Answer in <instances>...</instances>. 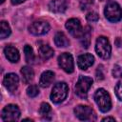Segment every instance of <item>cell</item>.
<instances>
[{"mask_svg":"<svg viewBox=\"0 0 122 122\" xmlns=\"http://www.w3.org/2000/svg\"><path fill=\"white\" fill-rule=\"evenodd\" d=\"M94 100L99 108V110L103 112H107L112 108V100L108 92L102 88L98 89L94 93Z\"/></svg>","mask_w":122,"mask_h":122,"instance_id":"cell-1","label":"cell"},{"mask_svg":"<svg viewBox=\"0 0 122 122\" xmlns=\"http://www.w3.org/2000/svg\"><path fill=\"white\" fill-rule=\"evenodd\" d=\"M105 17L110 22H118L122 19V9L116 2H110L104 10Z\"/></svg>","mask_w":122,"mask_h":122,"instance_id":"cell-2","label":"cell"},{"mask_svg":"<svg viewBox=\"0 0 122 122\" xmlns=\"http://www.w3.org/2000/svg\"><path fill=\"white\" fill-rule=\"evenodd\" d=\"M69 88L65 82H59L55 84L51 92V100L53 103H60L62 102L68 95Z\"/></svg>","mask_w":122,"mask_h":122,"instance_id":"cell-3","label":"cell"},{"mask_svg":"<svg viewBox=\"0 0 122 122\" xmlns=\"http://www.w3.org/2000/svg\"><path fill=\"white\" fill-rule=\"evenodd\" d=\"M95 51L99 57L103 59H108L111 56L112 52V47L107 37L105 36H99L96 40L95 44Z\"/></svg>","mask_w":122,"mask_h":122,"instance_id":"cell-4","label":"cell"},{"mask_svg":"<svg viewBox=\"0 0 122 122\" xmlns=\"http://www.w3.org/2000/svg\"><path fill=\"white\" fill-rule=\"evenodd\" d=\"M92 79L91 77H89V76H80L76 85H75V87H74L75 93L81 98H86L88 91L92 87Z\"/></svg>","mask_w":122,"mask_h":122,"instance_id":"cell-5","label":"cell"},{"mask_svg":"<svg viewBox=\"0 0 122 122\" xmlns=\"http://www.w3.org/2000/svg\"><path fill=\"white\" fill-rule=\"evenodd\" d=\"M74 113L75 116L82 121H93L96 118L94 111L91 107L85 105L76 106L74 108Z\"/></svg>","mask_w":122,"mask_h":122,"instance_id":"cell-6","label":"cell"},{"mask_svg":"<svg viewBox=\"0 0 122 122\" xmlns=\"http://www.w3.org/2000/svg\"><path fill=\"white\" fill-rule=\"evenodd\" d=\"M2 120L3 121H15L20 117V110L18 106L13 104L7 105L2 111Z\"/></svg>","mask_w":122,"mask_h":122,"instance_id":"cell-7","label":"cell"},{"mask_svg":"<svg viewBox=\"0 0 122 122\" xmlns=\"http://www.w3.org/2000/svg\"><path fill=\"white\" fill-rule=\"evenodd\" d=\"M58 65L59 67L68 73H71L74 70V63L72 55L69 52H64L58 57Z\"/></svg>","mask_w":122,"mask_h":122,"instance_id":"cell-8","label":"cell"},{"mask_svg":"<svg viewBox=\"0 0 122 122\" xmlns=\"http://www.w3.org/2000/svg\"><path fill=\"white\" fill-rule=\"evenodd\" d=\"M66 29L69 30V32L75 38H80L83 33V29L81 26V23L76 18H71L66 22Z\"/></svg>","mask_w":122,"mask_h":122,"instance_id":"cell-9","label":"cell"},{"mask_svg":"<svg viewBox=\"0 0 122 122\" xmlns=\"http://www.w3.org/2000/svg\"><path fill=\"white\" fill-rule=\"evenodd\" d=\"M29 30L34 35H43L50 30V25L47 21L38 20L30 24V26L29 27Z\"/></svg>","mask_w":122,"mask_h":122,"instance_id":"cell-10","label":"cell"},{"mask_svg":"<svg viewBox=\"0 0 122 122\" xmlns=\"http://www.w3.org/2000/svg\"><path fill=\"white\" fill-rule=\"evenodd\" d=\"M18 83H19V78L15 73H8L5 75L3 79V84L5 88L10 92H14L17 90Z\"/></svg>","mask_w":122,"mask_h":122,"instance_id":"cell-11","label":"cell"},{"mask_svg":"<svg viewBox=\"0 0 122 122\" xmlns=\"http://www.w3.org/2000/svg\"><path fill=\"white\" fill-rule=\"evenodd\" d=\"M68 8L67 0H51L49 3V10L54 13H62Z\"/></svg>","mask_w":122,"mask_h":122,"instance_id":"cell-12","label":"cell"},{"mask_svg":"<svg viewBox=\"0 0 122 122\" xmlns=\"http://www.w3.org/2000/svg\"><path fill=\"white\" fill-rule=\"evenodd\" d=\"M94 62V57L90 53H84L78 56L77 58V65L81 70H87L90 68Z\"/></svg>","mask_w":122,"mask_h":122,"instance_id":"cell-13","label":"cell"},{"mask_svg":"<svg viewBox=\"0 0 122 122\" xmlns=\"http://www.w3.org/2000/svg\"><path fill=\"white\" fill-rule=\"evenodd\" d=\"M4 53H5V56L7 57V59L12 63L18 62V60L20 58L18 50L12 46H6L4 49Z\"/></svg>","mask_w":122,"mask_h":122,"instance_id":"cell-14","label":"cell"},{"mask_svg":"<svg viewBox=\"0 0 122 122\" xmlns=\"http://www.w3.org/2000/svg\"><path fill=\"white\" fill-rule=\"evenodd\" d=\"M54 80V72L51 71H46L41 74L39 84L43 88L49 87Z\"/></svg>","mask_w":122,"mask_h":122,"instance_id":"cell-15","label":"cell"},{"mask_svg":"<svg viewBox=\"0 0 122 122\" xmlns=\"http://www.w3.org/2000/svg\"><path fill=\"white\" fill-rule=\"evenodd\" d=\"M54 43L57 47H60V48H65V47H68L70 45L69 39L67 38L65 33L62 31L56 32V34L54 36Z\"/></svg>","mask_w":122,"mask_h":122,"instance_id":"cell-16","label":"cell"},{"mask_svg":"<svg viewBox=\"0 0 122 122\" xmlns=\"http://www.w3.org/2000/svg\"><path fill=\"white\" fill-rule=\"evenodd\" d=\"M21 74H22V80L25 84H29L30 81H32L34 76L32 69L28 66H24L21 69Z\"/></svg>","mask_w":122,"mask_h":122,"instance_id":"cell-17","label":"cell"},{"mask_svg":"<svg viewBox=\"0 0 122 122\" xmlns=\"http://www.w3.org/2000/svg\"><path fill=\"white\" fill-rule=\"evenodd\" d=\"M39 55L43 60H48L53 55V50L49 45H41L39 47Z\"/></svg>","mask_w":122,"mask_h":122,"instance_id":"cell-18","label":"cell"},{"mask_svg":"<svg viewBox=\"0 0 122 122\" xmlns=\"http://www.w3.org/2000/svg\"><path fill=\"white\" fill-rule=\"evenodd\" d=\"M39 112H40L41 116L44 119H46V120L51 119V106L48 103H42L41 106H40V109H39Z\"/></svg>","mask_w":122,"mask_h":122,"instance_id":"cell-19","label":"cell"},{"mask_svg":"<svg viewBox=\"0 0 122 122\" xmlns=\"http://www.w3.org/2000/svg\"><path fill=\"white\" fill-rule=\"evenodd\" d=\"M91 28L90 27H87L84 30H83V33L81 35V44L83 47L85 48H88L89 45H90V42H91Z\"/></svg>","mask_w":122,"mask_h":122,"instance_id":"cell-20","label":"cell"},{"mask_svg":"<svg viewBox=\"0 0 122 122\" xmlns=\"http://www.w3.org/2000/svg\"><path fill=\"white\" fill-rule=\"evenodd\" d=\"M24 52H25V58L26 61L29 64H31L34 62V53H33V50L30 45H26L24 47Z\"/></svg>","mask_w":122,"mask_h":122,"instance_id":"cell-21","label":"cell"},{"mask_svg":"<svg viewBox=\"0 0 122 122\" xmlns=\"http://www.w3.org/2000/svg\"><path fill=\"white\" fill-rule=\"evenodd\" d=\"M10 34V28L9 24L6 21L1 22V31H0V37L1 39H5Z\"/></svg>","mask_w":122,"mask_h":122,"instance_id":"cell-22","label":"cell"},{"mask_svg":"<svg viewBox=\"0 0 122 122\" xmlns=\"http://www.w3.org/2000/svg\"><path fill=\"white\" fill-rule=\"evenodd\" d=\"M39 93V90H38V87L36 85H30L28 87L27 89V94L28 96L30 97H35L37 96Z\"/></svg>","mask_w":122,"mask_h":122,"instance_id":"cell-23","label":"cell"},{"mask_svg":"<svg viewBox=\"0 0 122 122\" xmlns=\"http://www.w3.org/2000/svg\"><path fill=\"white\" fill-rule=\"evenodd\" d=\"M93 5V0H80V8L82 10H89Z\"/></svg>","mask_w":122,"mask_h":122,"instance_id":"cell-24","label":"cell"},{"mask_svg":"<svg viewBox=\"0 0 122 122\" xmlns=\"http://www.w3.org/2000/svg\"><path fill=\"white\" fill-rule=\"evenodd\" d=\"M114 92H115V94L118 97V99L122 101V79L117 82V84L114 88Z\"/></svg>","mask_w":122,"mask_h":122,"instance_id":"cell-25","label":"cell"},{"mask_svg":"<svg viewBox=\"0 0 122 122\" xmlns=\"http://www.w3.org/2000/svg\"><path fill=\"white\" fill-rule=\"evenodd\" d=\"M86 18H87V20H88L89 22H96V21L99 19V15H98V13L95 12V11H90V12L87 14Z\"/></svg>","mask_w":122,"mask_h":122,"instance_id":"cell-26","label":"cell"},{"mask_svg":"<svg viewBox=\"0 0 122 122\" xmlns=\"http://www.w3.org/2000/svg\"><path fill=\"white\" fill-rule=\"evenodd\" d=\"M113 77H122V67L119 65H115L112 69Z\"/></svg>","mask_w":122,"mask_h":122,"instance_id":"cell-27","label":"cell"},{"mask_svg":"<svg viewBox=\"0 0 122 122\" xmlns=\"http://www.w3.org/2000/svg\"><path fill=\"white\" fill-rule=\"evenodd\" d=\"M103 67L102 66H98V68H97V70H96V80H102V79H104V73H103V69H102Z\"/></svg>","mask_w":122,"mask_h":122,"instance_id":"cell-28","label":"cell"},{"mask_svg":"<svg viewBox=\"0 0 122 122\" xmlns=\"http://www.w3.org/2000/svg\"><path fill=\"white\" fill-rule=\"evenodd\" d=\"M25 0H11V4L13 5H18V4H21L23 3Z\"/></svg>","mask_w":122,"mask_h":122,"instance_id":"cell-29","label":"cell"},{"mask_svg":"<svg viewBox=\"0 0 122 122\" xmlns=\"http://www.w3.org/2000/svg\"><path fill=\"white\" fill-rule=\"evenodd\" d=\"M102 121H103V122H105V121H112V122H114L115 119H114L113 117H105V118L102 119Z\"/></svg>","mask_w":122,"mask_h":122,"instance_id":"cell-30","label":"cell"},{"mask_svg":"<svg viewBox=\"0 0 122 122\" xmlns=\"http://www.w3.org/2000/svg\"><path fill=\"white\" fill-rule=\"evenodd\" d=\"M4 1H5V0H0V3H1V4H3V3H4Z\"/></svg>","mask_w":122,"mask_h":122,"instance_id":"cell-31","label":"cell"},{"mask_svg":"<svg viewBox=\"0 0 122 122\" xmlns=\"http://www.w3.org/2000/svg\"><path fill=\"white\" fill-rule=\"evenodd\" d=\"M101 1H103V0H101Z\"/></svg>","mask_w":122,"mask_h":122,"instance_id":"cell-32","label":"cell"}]
</instances>
